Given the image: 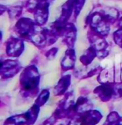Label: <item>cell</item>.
Masks as SVG:
<instances>
[{
  "label": "cell",
  "mask_w": 122,
  "mask_h": 125,
  "mask_svg": "<svg viewBox=\"0 0 122 125\" xmlns=\"http://www.w3.org/2000/svg\"><path fill=\"white\" fill-rule=\"evenodd\" d=\"M40 74L35 65H29L22 71L19 77L20 94L25 98L37 97L39 94Z\"/></svg>",
  "instance_id": "cell-1"
},
{
  "label": "cell",
  "mask_w": 122,
  "mask_h": 125,
  "mask_svg": "<svg viewBox=\"0 0 122 125\" xmlns=\"http://www.w3.org/2000/svg\"><path fill=\"white\" fill-rule=\"evenodd\" d=\"M86 24L89 30L103 38H106L110 33V24L99 11L89 13L86 19Z\"/></svg>",
  "instance_id": "cell-2"
},
{
  "label": "cell",
  "mask_w": 122,
  "mask_h": 125,
  "mask_svg": "<svg viewBox=\"0 0 122 125\" xmlns=\"http://www.w3.org/2000/svg\"><path fill=\"white\" fill-rule=\"evenodd\" d=\"M74 94L73 92H68L60 101L53 114L56 117L58 120L67 118H69V116H71L72 118L74 116Z\"/></svg>",
  "instance_id": "cell-3"
},
{
  "label": "cell",
  "mask_w": 122,
  "mask_h": 125,
  "mask_svg": "<svg viewBox=\"0 0 122 125\" xmlns=\"http://www.w3.org/2000/svg\"><path fill=\"white\" fill-rule=\"evenodd\" d=\"M102 118V114L99 111L91 109L84 114L73 116L67 125H97Z\"/></svg>",
  "instance_id": "cell-4"
},
{
  "label": "cell",
  "mask_w": 122,
  "mask_h": 125,
  "mask_svg": "<svg viewBox=\"0 0 122 125\" xmlns=\"http://www.w3.org/2000/svg\"><path fill=\"white\" fill-rule=\"evenodd\" d=\"M88 39L90 43V46L95 48L97 53V58L99 60H102L109 55L110 48L108 42L105 40V38L99 36L94 32L89 30Z\"/></svg>",
  "instance_id": "cell-5"
},
{
  "label": "cell",
  "mask_w": 122,
  "mask_h": 125,
  "mask_svg": "<svg viewBox=\"0 0 122 125\" xmlns=\"http://www.w3.org/2000/svg\"><path fill=\"white\" fill-rule=\"evenodd\" d=\"M37 24L34 22V20H32L28 18L22 17L18 19L17 23L14 26V30L16 33L18 34L19 38L23 40H29L31 36L35 31L37 28Z\"/></svg>",
  "instance_id": "cell-6"
},
{
  "label": "cell",
  "mask_w": 122,
  "mask_h": 125,
  "mask_svg": "<svg viewBox=\"0 0 122 125\" xmlns=\"http://www.w3.org/2000/svg\"><path fill=\"white\" fill-rule=\"evenodd\" d=\"M22 70L21 63L13 59H2L0 67V75L2 79H9L14 77Z\"/></svg>",
  "instance_id": "cell-7"
},
{
  "label": "cell",
  "mask_w": 122,
  "mask_h": 125,
  "mask_svg": "<svg viewBox=\"0 0 122 125\" xmlns=\"http://www.w3.org/2000/svg\"><path fill=\"white\" fill-rule=\"evenodd\" d=\"M6 54L11 58H18L24 51V42L20 38L11 37L6 42Z\"/></svg>",
  "instance_id": "cell-8"
},
{
  "label": "cell",
  "mask_w": 122,
  "mask_h": 125,
  "mask_svg": "<svg viewBox=\"0 0 122 125\" xmlns=\"http://www.w3.org/2000/svg\"><path fill=\"white\" fill-rule=\"evenodd\" d=\"M49 3L42 0L33 13L34 17V22L40 27L44 26L48 22L49 14Z\"/></svg>",
  "instance_id": "cell-9"
},
{
  "label": "cell",
  "mask_w": 122,
  "mask_h": 125,
  "mask_svg": "<svg viewBox=\"0 0 122 125\" xmlns=\"http://www.w3.org/2000/svg\"><path fill=\"white\" fill-rule=\"evenodd\" d=\"M62 41L68 48H74L77 38V29L73 23L69 22L65 25L62 33Z\"/></svg>",
  "instance_id": "cell-10"
},
{
  "label": "cell",
  "mask_w": 122,
  "mask_h": 125,
  "mask_svg": "<svg viewBox=\"0 0 122 125\" xmlns=\"http://www.w3.org/2000/svg\"><path fill=\"white\" fill-rule=\"evenodd\" d=\"M114 83L100 84L94 89V94L98 96V98L101 101L105 103L109 102L111 99H114V95H115Z\"/></svg>",
  "instance_id": "cell-11"
},
{
  "label": "cell",
  "mask_w": 122,
  "mask_h": 125,
  "mask_svg": "<svg viewBox=\"0 0 122 125\" xmlns=\"http://www.w3.org/2000/svg\"><path fill=\"white\" fill-rule=\"evenodd\" d=\"M75 62H76V54L74 48H67L60 63L62 73L74 69L75 67Z\"/></svg>",
  "instance_id": "cell-12"
},
{
  "label": "cell",
  "mask_w": 122,
  "mask_h": 125,
  "mask_svg": "<svg viewBox=\"0 0 122 125\" xmlns=\"http://www.w3.org/2000/svg\"><path fill=\"white\" fill-rule=\"evenodd\" d=\"M71 84V75L66 74L62 76L54 88V94L55 96H63L67 94Z\"/></svg>",
  "instance_id": "cell-13"
},
{
  "label": "cell",
  "mask_w": 122,
  "mask_h": 125,
  "mask_svg": "<svg viewBox=\"0 0 122 125\" xmlns=\"http://www.w3.org/2000/svg\"><path fill=\"white\" fill-rule=\"evenodd\" d=\"M93 108V104L90 100L89 99L88 97L85 96H80L75 102L74 107V116L76 114H84V113L89 111Z\"/></svg>",
  "instance_id": "cell-14"
},
{
  "label": "cell",
  "mask_w": 122,
  "mask_h": 125,
  "mask_svg": "<svg viewBox=\"0 0 122 125\" xmlns=\"http://www.w3.org/2000/svg\"><path fill=\"white\" fill-rule=\"evenodd\" d=\"M103 70L104 68L101 66H96L90 68H86L85 69H75L74 74L79 79H85V78L93 77L94 75H99Z\"/></svg>",
  "instance_id": "cell-15"
},
{
  "label": "cell",
  "mask_w": 122,
  "mask_h": 125,
  "mask_svg": "<svg viewBox=\"0 0 122 125\" xmlns=\"http://www.w3.org/2000/svg\"><path fill=\"white\" fill-rule=\"evenodd\" d=\"M99 13L103 15V17L108 21V23L110 24H114L118 21L120 19V12L116 9L112 7H105L104 9L99 10Z\"/></svg>",
  "instance_id": "cell-16"
},
{
  "label": "cell",
  "mask_w": 122,
  "mask_h": 125,
  "mask_svg": "<svg viewBox=\"0 0 122 125\" xmlns=\"http://www.w3.org/2000/svg\"><path fill=\"white\" fill-rule=\"evenodd\" d=\"M95 58H97L96 52H95L94 48L89 46V48H87L84 52V53L80 56V61L85 67H88L92 63V62L94 61Z\"/></svg>",
  "instance_id": "cell-17"
},
{
  "label": "cell",
  "mask_w": 122,
  "mask_h": 125,
  "mask_svg": "<svg viewBox=\"0 0 122 125\" xmlns=\"http://www.w3.org/2000/svg\"><path fill=\"white\" fill-rule=\"evenodd\" d=\"M40 112V107H38L36 104H34L27 112L24 113L26 120H27V125H33L36 122L38 114Z\"/></svg>",
  "instance_id": "cell-18"
},
{
  "label": "cell",
  "mask_w": 122,
  "mask_h": 125,
  "mask_svg": "<svg viewBox=\"0 0 122 125\" xmlns=\"http://www.w3.org/2000/svg\"><path fill=\"white\" fill-rule=\"evenodd\" d=\"M3 125H27V120L24 114H16L8 118L3 123Z\"/></svg>",
  "instance_id": "cell-19"
},
{
  "label": "cell",
  "mask_w": 122,
  "mask_h": 125,
  "mask_svg": "<svg viewBox=\"0 0 122 125\" xmlns=\"http://www.w3.org/2000/svg\"><path fill=\"white\" fill-rule=\"evenodd\" d=\"M98 81L100 84L114 83L115 82L114 71L112 69H109V70L104 69L98 75Z\"/></svg>",
  "instance_id": "cell-20"
},
{
  "label": "cell",
  "mask_w": 122,
  "mask_h": 125,
  "mask_svg": "<svg viewBox=\"0 0 122 125\" xmlns=\"http://www.w3.org/2000/svg\"><path fill=\"white\" fill-rule=\"evenodd\" d=\"M103 125H122V117L115 111H112L107 116Z\"/></svg>",
  "instance_id": "cell-21"
},
{
  "label": "cell",
  "mask_w": 122,
  "mask_h": 125,
  "mask_svg": "<svg viewBox=\"0 0 122 125\" xmlns=\"http://www.w3.org/2000/svg\"><path fill=\"white\" fill-rule=\"evenodd\" d=\"M49 97H50L49 90L47 89V88H45V89H43V90L40 91V93L38 94V95L36 97V99H35V103H34V104L38 105V107L44 106V104L48 102Z\"/></svg>",
  "instance_id": "cell-22"
},
{
  "label": "cell",
  "mask_w": 122,
  "mask_h": 125,
  "mask_svg": "<svg viewBox=\"0 0 122 125\" xmlns=\"http://www.w3.org/2000/svg\"><path fill=\"white\" fill-rule=\"evenodd\" d=\"M68 1L70 2L73 9H74V19H77V17L79 16L81 10L83 9V7H84L85 0H68Z\"/></svg>",
  "instance_id": "cell-23"
},
{
  "label": "cell",
  "mask_w": 122,
  "mask_h": 125,
  "mask_svg": "<svg viewBox=\"0 0 122 125\" xmlns=\"http://www.w3.org/2000/svg\"><path fill=\"white\" fill-rule=\"evenodd\" d=\"M7 11L9 13V16L11 19H15L19 18L20 14L23 10V7L22 6H10V7H7Z\"/></svg>",
  "instance_id": "cell-24"
},
{
  "label": "cell",
  "mask_w": 122,
  "mask_h": 125,
  "mask_svg": "<svg viewBox=\"0 0 122 125\" xmlns=\"http://www.w3.org/2000/svg\"><path fill=\"white\" fill-rule=\"evenodd\" d=\"M41 1L42 0H28L25 4L26 10H27L28 13H34V12L35 11L36 8H37V6L39 4Z\"/></svg>",
  "instance_id": "cell-25"
},
{
  "label": "cell",
  "mask_w": 122,
  "mask_h": 125,
  "mask_svg": "<svg viewBox=\"0 0 122 125\" xmlns=\"http://www.w3.org/2000/svg\"><path fill=\"white\" fill-rule=\"evenodd\" d=\"M113 40L119 48H122V29H118L112 34Z\"/></svg>",
  "instance_id": "cell-26"
},
{
  "label": "cell",
  "mask_w": 122,
  "mask_h": 125,
  "mask_svg": "<svg viewBox=\"0 0 122 125\" xmlns=\"http://www.w3.org/2000/svg\"><path fill=\"white\" fill-rule=\"evenodd\" d=\"M114 99H120L122 98V81L114 83Z\"/></svg>",
  "instance_id": "cell-27"
},
{
  "label": "cell",
  "mask_w": 122,
  "mask_h": 125,
  "mask_svg": "<svg viewBox=\"0 0 122 125\" xmlns=\"http://www.w3.org/2000/svg\"><path fill=\"white\" fill-rule=\"evenodd\" d=\"M58 53V48H51L45 53V57L49 60H52L55 58L56 54Z\"/></svg>",
  "instance_id": "cell-28"
},
{
  "label": "cell",
  "mask_w": 122,
  "mask_h": 125,
  "mask_svg": "<svg viewBox=\"0 0 122 125\" xmlns=\"http://www.w3.org/2000/svg\"><path fill=\"white\" fill-rule=\"evenodd\" d=\"M57 121H58L57 118L54 115V114H52V115L50 116L48 119L44 120L40 125H54Z\"/></svg>",
  "instance_id": "cell-29"
},
{
  "label": "cell",
  "mask_w": 122,
  "mask_h": 125,
  "mask_svg": "<svg viewBox=\"0 0 122 125\" xmlns=\"http://www.w3.org/2000/svg\"><path fill=\"white\" fill-rule=\"evenodd\" d=\"M116 24H117V27L119 28V29H122V16H121L120 19H118V21L116 22Z\"/></svg>",
  "instance_id": "cell-30"
},
{
  "label": "cell",
  "mask_w": 122,
  "mask_h": 125,
  "mask_svg": "<svg viewBox=\"0 0 122 125\" xmlns=\"http://www.w3.org/2000/svg\"><path fill=\"white\" fill-rule=\"evenodd\" d=\"M44 1H46V2H48V3H51L53 1H54V0H44Z\"/></svg>",
  "instance_id": "cell-31"
}]
</instances>
